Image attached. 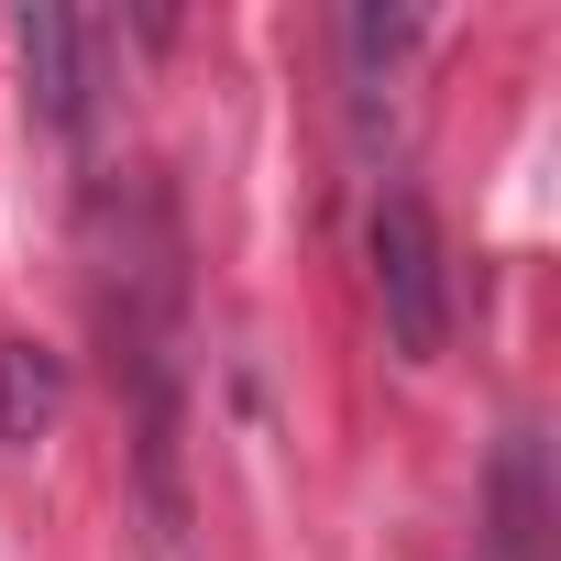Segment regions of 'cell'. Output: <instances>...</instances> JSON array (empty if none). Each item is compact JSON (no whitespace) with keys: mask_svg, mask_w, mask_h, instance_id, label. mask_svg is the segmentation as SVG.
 Instances as JSON below:
<instances>
[{"mask_svg":"<svg viewBox=\"0 0 561 561\" xmlns=\"http://www.w3.org/2000/svg\"><path fill=\"white\" fill-rule=\"evenodd\" d=\"M12 45H23V89L45 100V122L56 133H78V111H89V23L78 12H56V0H34V12H12Z\"/></svg>","mask_w":561,"mask_h":561,"instance_id":"7a4b0ae2","label":"cell"},{"mask_svg":"<svg viewBox=\"0 0 561 561\" xmlns=\"http://www.w3.org/2000/svg\"><path fill=\"white\" fill-rule=\"evenodd\" d=\"M364 264H375V309H386L397 364H430L440 331H451V253H440V220H430L419 187H386V198H375Z\"/></svg>","mask_w":561,"mask_h":561,"instance_id":"6da1fadb","label":"cell"},{"mask_svg":"<svg viewBox=\"0 0 561 561\" xmlns=\"http://www.w3.org/2000/svg\"><path fill=\"white\" fill-rule=\"evenodd\" d=\"M45 419H56V364L12 342V353H0V430H12V440H34Z\"/></svg>","mask_w":561,"mask_h":561,"instance_id":"3957f363","label":"cell"}]
</instances>
